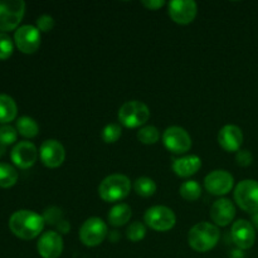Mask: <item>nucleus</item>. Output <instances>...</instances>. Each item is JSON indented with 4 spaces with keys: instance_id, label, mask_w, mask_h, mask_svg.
Here are the masks:
<instances>
[{
    "instance_id": "1",
    "label": "nucleus",
    "mask_w": 258,
    "mask_h": 258,
    "mask_svg": "<svg viewBox=\"0 0 258 258\" xmlns=\"http://www.w3.org/2000/svg\"><path fill=\"white\" fill-rule=\"evenodd\" d=\"M44 218L40 214L28 209L14 212L9 219V228L22 239H33L42 233L44 228Z\"/></svg>"
},
{
    "instance_id": "2",
    "label": "nucleus",
    "mask_w": 258,
    "mask_h": 258,
    "mask_svg": "<svg viewBox=\"0 0 258 258\" xmlns=\"http://www.w3.org/2000/svg\"><path fill=\"white\" fill-rule=\"evenodd\" d=\"M219 229L216 224L201 222L190 228L188 233V243L194 251L206 253L213 249L219 241Z\"/></svg>"
},
{
    "instance_id": "3",
    "label": "nucleus",
    "mask_w": 258,
    "mask_h": 258,
    "mask_svg": "<svg viewBox=\"0 0 258 258\" xmlns=\"http://www.w3.org/2000/svg\"><path fill=\"white\" fill-rule=\"evenodd\" d=\"M131 189V181L123 174H111L101 181L98 186V194L101 199L108 203H116L128 196Z\"/></svg>"
},
{
    "instance_id": "4",
    "label": "nucleus",
    "mask_w": 258,
    "mask_h": 258,
    "mask_svg": "<svg viewBox=\"0 0 258 258\" xmlns=\"http://www.w3.org/2000/svg\"><path fill=\"white\" fill-rule=\"evenodd\" d=\"M118 121L128 128L144 126L150 118V110L141 101H127L118 110Z\"/></svg>"
},
{
    "instance_id": "5",
    "label": "nucleus",
    "mask_w": 258,
    "mask_h": 258,
    "mask_svg": "<svg viewBox=\"0 0 258 258\" xmlns=\"http://www.w3.org/2000/svg\"><path fill=\"white\" fill-rule=\"evenodd\" d=\"M234 201L242 211L247 213L258 212V181L246 179L237 184L234 189Z\"/></svg>"
},
{
    "instance_id": "6",
    "label": "nucleus",
    "mask_w": 258,
    "mask_h": 258,
    "mask_svg": "<svg viewBox=\"0 0 258 258\" xmlns=\"http://www.w3.org/2000/svg\"><path fill=\"white\" fill-rule=\"evenodd\" d=\"M25 13L23 0H0V30H14L22 22Z\"/></svg>"
},
{
    "instance_id": "7",
    "label": "nucleus",
    "mask_w": 258,
    "mask_h": 258,
    "mask_svg": "<svg viewBox=\"0 0 258 258\" xmlns=\"http://www.w3.org/2000/svg\"><path fill=\"white\" fill-rule=\"evenodd\" d=\"M146 226L156 232H168L174 228L176 217L170 208L165 206H154L149 208L144 214Z\"/></svg>"
},
{
    "instance_id": "8",
    "label": "nucleus",
    "mask_w": 258,
    "mask_h": 258,
    "mask_svg": "<svg viewBox=\"0 0 258 258\" xmlns=\"http://www.w3.org/2000/svg\"><path fill=\"white\" fill-rule=\"evenodd\" d=\"M107 236V224L97 217L86 219L80 228V239L85 246L96 247Z\"/></svg>"
},
{
    "instance_id": "9",
    "label": "nucleus",
    "mask_w": 258,
    "mask_h": 258,
    "mask_svg": "<svg viewBox=\"0 0 258 258\" xmlns=\"http://www.w3.org/2000/svg\"><path fill=\"white\" fill-rule=\"evenodd\" d=\"M164 146L174 154H184L190 150L191 138L185 128L170 126L163 134Z\"/></svg>"
},
{
    "instance_id": "10",
    "label": "nucleus",
    "mask_w": 258,
    "mask_h": 258,
    "mask_svg": "<svg viewBox=\"0 0 258 258\" xmlns=\"http://www.w3.org/2000/svg\"><path fill=\"white\" fill-rule=\"evenodd\" d=\"M15 45L20 52L25 54H32L37 52L40 45V32L34 25H22L15 30L14 34Z\"/></svg>"
},
{
    "instance_id": "11",
    "label": "nucleus",
    "mask_w": 258,
    "mask_h": 258,
    "mask_svg": "<svg viewBox=\"0 0 258 258\" xmlns=\"http://www.w3.org/2000/svg\"><path fill=\"white\" fill-rule=\"evenodd\" d=\"M233 185V175L227 170H213L204 178V186L213 196H226Z\"/></svg>"
},
{
    "instance_id": "12",
    "label": "nucleus",
    "mask_w": 258,
    "mask_h": 258,
    "mask_svg": "<svg viewBox=\"0 0 258 258\" xmlns=\"http://www.w3.org/2000/svg\"><path fill=\"white\" fill-rule=\"evenodd\" d=\"M168 13L174 22L185 25L196 19L198 5L193 0H173L168 4Z\"/></svg>"
},
{
    "instance_id": "13",
    "label": "nucleus",
    "mask_w": 258,
    "mask_h": 258,
    "mask_svg": "<svg viewBox=\"0 0 258 258\" xmlns=\"http://www.w3.org/2000/svg\"><path fill=\"white\" fill-rule=\"evenodd\" d=\"M39 158L47 168H58L64 161L66 150L59 141L49 139L40 145Z\"/></svg>"
},
{
    "instance_id": "14",
    "label": "nucleus",
    "mask_w": 258,
    "mask_h": 258,
    "mask_svg": "<svg viewBox=\"0 0 258 258\" xmlns=\"http://www.w3.org/2000/svg\"><path fill=\"white\" fill-rule=\"evenodd\" d=\"M232 241L239 249H249L256 241V231L251 222L238 219L234 222L231 229Z\"/></svg>"
},
{
    "instance_id": "15",
    "label": "nucleus",
    "mask_w": 258,
    "mask_h": 258,
    "mask_svg": "<svg viewBox=\"0 0 258 258\" xmlns=\"http://www.w3.org/2000/svg\"><path fill=\"white\" fill-rule=\"evenodd\" d=\"M38 253L43 258H58L63 252V238L58 232L48 231L37 243Z\"/></svg>"
},
{
    "instance_id": "16",
    "label": "nucleus",
    "mask_w": 258,
    "mask_h": 258,
    "mask_svg": "<svg viewBox=\"0 0 258 258\" xmlns=\"http://www.w3.org/2000/svg\"><path fill=\"white\" fill-rule=\"evenodd\" d=\"M12 161L20 169H28L35 164L38 159V150L34 144L29 141H20L15 144L10 153Z\"/></svg>"
},
{
    "instance_id": "17",
    "label": "nucleus",
    "mask_w": 258,
    "mask_h": 258,
    "mask_svg": "<svg viewBox=\"0 0 258 258\" xmlns=\"http://www.w3.org/2000/svg\"><path fill=\"white\" fill-rule=\"evenodd\" d=\"M236 216L234 204L229 199L221 198L213 203L211 208V218L217 227H227Z\"/></svg>"
},
{
    "instance_id": "18",
    "label": "nucleus",
    "mask_w": 258,
    "mask_h": 258,
    "mask_svg": "<svg viewBox=\"0 0 258 258\" xmlns=\"http://www.w3.org/2000/svg\"><path fill=\"white\" fill-rule=\"evenodd\" d=\"M218 143L223 150L233 153L239 151L243 143V133L236 125H226L219 130Z\"/></svg>"
},
{
    "instance_id": "19",
    "label": "nucleus",
    "mask_w": 258,
    "mask_h": 258,
    "mask_svg": "<svg viewBox=\"0 0 258 258\" xmlns=\"http://www.w3.org/2000/svg\"><path fill=\"white\" fill-rule=\"evenodd\" d=\"M173 171L178 176L188 178L202 168V159L198 155H185L173 160Z\"/></svg>"
},
{
    "instance_id": "20",
    "label": "nucleus",
    "mask_w": 258,
    "mask_h": 258,
    "mask_svg": "<svg viewBox=\"0 0 258 258\" xmlns=\"http://www.w3.org/2000/svg\"><path fill=\"white\" fill-rule=\"evenodd\" d=\"M130 206L125 203H118L113 206L108 212L107 219L112 227H122L130 221L131 218Z\"/></svg>"
},
{
    "instance_id": "21",
    "label": "nucleus",
    "mask_w": 258,
    "mask_h": 258,
    "mask_svg": "<svg viewBox=\"0 0 258 258\" xmlns=\"http://www.w3.org/2000/svg\"><path fill=\"white\" fill-rule=\"evenodd\" d=\"M18 107L14 98L9 95L0 93V122L8 123L17 117Z\"/></svg>"
},
{
    "instance_id": "22",
    "label": "nucleus",
    "mask_w": 258,
    "mask_h": 258,
    "mask_svg": "<svg viewBox=\"0 0 258 258\" xmlns=\"http://www.w3.org/2000/svg\"><path fill=\"white\" fill-rule=\"evenodd\" d=\"M17 131L27 139L35 138L39 133V126L34 118L29 116H22L17 120Z\"/></svg>"
},
{
    "instance_id": "23",
    "label": "nucleus",
    "mask_w": 258,
    "mask_h": 258,
    "mask_svg": "<svg viewBox=\"0 0 258 258\" xmlns=\"http://www.w3.org/2000/svg\"><path fill=\"white\" fill-rule=\"evenodd\" d=\"M134 189H135V191L139 196L144 197V198H148V197H151L155 194L158 186H156V183L151 178L141 176V178H138L135 180Z\"/></svg>"
},
{
    "instance_id": "24",
    "label": "nucleus",
    "mask_w": 258,
    "mask_h": 258,
    "mask_svg": "<svg viewBox=\"0 0 258 258\" xmlns=\"http://www.w3.org/2000/svg\"><path fill=\"white\" fill-rule=\"evenodd\" d=\"M18 180V171L14 166L7 163H0V188H10Z\"/></svg>"
},
{
    "instance_id": "25",
    "label": "nucleus",
    "mask_w": 258,
    "mask_h": 258,
    "mask_svg": "<svg viewBox=\"0 0 258 258\" xmlns=\"http://www.w3.org/2000/svg\"><path fill=\"white\" fill-rule=\"evenodd\" d=\"M179 193L183 197L185 201L188 202H194L197 199H199V197L202 196V188L199 185L198 181L196 180H186L179 188Z\"/></svg>"
},
{
    "instance_id": "26",
    "label": "nucleus",
    "mask_w": 258,
    "mask_h": 258,
    "mask_svg": "<svg viewBox=\"0 0 258 258\" xmlns=\"http://www.w3.org/2000/svg\"><path fill=\"white\" fill-rule=\"evenodd\" d=\"M159 138H160V134L155 126H144L138 131L139 141L145 145H153V144L158 143Z\"/></svg>"
},
{
    "instance_id": "27",
    "label": "nucleus",
    "mask_w": 258,
    "mask_h": 258,
    "mask_svg": "<svg viewBox=\"0 0 258 258\" xmlns=\"http://www.w3.org/2000/svg\"><path fill=\"white\" fill-rule=\"evenodd\" d=\"M121 134H122V128L117 123H108L103 127L102 133H101V138L105 143L107 144H113L121 138Z\"/></svg>"
},
{
    "instance_id": "28",
    "label": "nucleus",
    "mask_w": 258,
    "mask_h": 258,
    "mask_svg": "<svg viewBox=\"0 0 258 258\" xmlns=\"http://www.w3.org/2000/svg\"><path fill=\"white\" fill-rule=\"evenodd\" d=\"M146 236V228L141 222H134L127 227L126 231V237L130 239L131 242H140L145 238Z\"/></svg>"
},
{
    "instance_id": "29",
    "label": "nucleus",
    "mask_w": 258,
    "mask_h": 258,
    "mask_svg": "<svg viewBox=\"0 0 258 258\" xmlns=\"http://www.w3.org/2000/svg\"><path fill=\"white\" fill-rule=\"evenodd\" d=\"M43 218H44L45 223L57 226L58 228L66 222L63 221L62 211H60L59 208H55V207H50V208L45 209L44 214H43Z\"/></svg>"
},
{
    "instance_id": "30",
    "label": "nucleus",
    "mask_w": 258,
    "mask_h": 258,
    "mask_svg": "<svg viewBox=\"0 0 258 258\" xmlns=\"http://www.w3.org/2000/svg\"><path fill=\"white\" fill-rule=\"evenodd\" d=\"M18 131L10 125H4L0 127V145H12L17 141Z\"/></svg>"
},
{
    "instance_id": "31",
    "label": "nucleus",
    "mask_w": 258,
    "mask_h": 258,
    "mask_svg": "<svg viewBox=\"0 0 258 258\" xmlns=\"http://www.w3.org/2000/svg\"><path fill=\"white\" fill-rule=\"evenodd\" d=\"M14 43L7 33L0 32V59H7L13 54Z\"/></svg>"
},
{
    "instance_id": "32",
    "label": "nucleus",
    "mask_w": 258,
    "mask_h": 258,
    "mask_svg": "<svg viewBox=\"0 0 258 258\" xmlns=\"http://www.w3.org/2000/svg\"><path fill=\"white\" fill-rule=\"evenodd\" d=\"M53 27H54V19L52 15L43 14L37 19V28L39 29V32H50Z\"/></svg>"
},
{
    "instance_id": "33",
    "label": "nucleus",
    "mask_w": 258,
    "mask_h": 258,
    "mask_svg": "<svg viewBox=\"0 0 258 258\" xmlns=\"http://www.w3.org/2000/svg\"><path fill=\"white\" fill-rule=\"evenodd\" d=\"M236 160H237V163H238V165L248 166L252 164L253 156H252L251 151L239 150V151H237V154H236Z\"/></svg>"
},
{
    "instance_id": "34",
    "label": "nucleus",
    "mask_w": 258,
    "mask_h": 258,
    "mask_svg": "<svg viewBox=\"0 0 258 258\" xmlns=\"http://www.w3.org/2000/svg\"><path fill=\"white\" fill-rule=\"evenodd\" d=\"M143 5L150 10H156L163 8L165 5V2L164 0H144Z\"/></svg>"
},
{
    "instance_id": "35",
    "label": "nucleus",
    "mask_w": 258,
    "mask_h": 258,
    "mask_svg": "<svg viewBox=\"0 0 258 258\" xmlns=\"http://www.w3.org/2000/svg\"><path fill=\"white\" fill-rule=\"evenodd\" d=\"M253 222H254V224H256V226L258 227V212H257V213H254V216H253Z\"/></svg>"
},
{
    "instance_id": "36",
    "label": "nucleus",
    "mask_w": 258,
    "mask_h": 258,
    "mask_svg": "<svg viewBox=\"0 0 258 258\" xmlns=\"http://www.w3.org/2000/svg\"><path fill=\"white\" fill-rule=\"evenodd\" d=\"M4 153H5V149H4V146H3V145H0V158H2V156L4 155Z\"/></svg>"
}]
</instances>
